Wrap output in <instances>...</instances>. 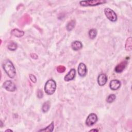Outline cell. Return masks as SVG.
<instances>
[{
  "label": "cell",
  "mask_w": 132,
  "mask_h": 132,
  "mask_svg": "<svg viewBox=\"0 0 132 132\" xmlns=\"http://www.w3.org/2000/svg\"><path fill=\"white\" fill-rule=\"evenodd\" d=\"M3 68L7 74L11 78H13L16 75V71L14 65L9 59H5L3 62Z\"/></svg>",
  "instance_id": "1"
},
{
  "label": "cell",
  "mask_w": 132,
  "mask_h": 132,
  "mask_svg": "<svg viewBox=\"0 0 132 132\" xmlns=\"http://www.w3.org/2000/svg\"><path fill=\"white\" fill-rule=\"evenodd\" d=\"M56 89V81L52 79L48 80L44 86V91L45 93L48 95L53 94Z\"/></svg>",
  "instance_id": "2"
},
{
  "label": "cell",
  "mask_w": 132,
  "mask_h": 132,
  "mask_svg": "<svg viewBox=\"0 0 132 132\" xmlns=\"http://www.w3.org/2000/svg\"><path fill=\"white\" fill-rule=\"evenodd\" d=\"M107 2L105 0H89L81 1L79 2V4L81 6H95L106 3Z\"/></svg>",
  "instance_id": "3"
},
{
  "label": "cell",
  "mask_w": 132,
  "mask_h": 132,
  "mask_svg": "<svg viewBox=\"0 0 132 132\" xmlns=\"http://www.w3.org/2000/svg\"><path fill=\"white\" fill-rule=\"evenodd\" d=\"M104 13L108 20L111 22H116L117 20L118 17L114 11L110 8H106L104 9Z\"/></svg>",
  "instance_id": "4"
},
{
  "label": "cell",
  "mask_w": 132,
  "mask_h": 132,
  "mask_svg": "<svg viewBox=\"0 0 132 132\" xmlns=\"http://www.w3.org/2000/svg\"><path fill=\"white\" fill-rule=\"evenodd\" d=\"M97 121V116L94 113H91L89 114L86 120V124L88 126H91L94 125Z\"/></svg>",
  "instance_id": "5"
},
{
  "label": "cell",
  "mask_w": 132,
  "mask_h": 132,
  "mask_svg": "<svg viewBox=\"0 0 132 132\" xmlns=\"http://www.w3.org/2000/svg\"><path fill=\"white\" fill-rule=\"evenodd\" d=\"M3 87L7 91L10 92H13L16 89L15 85L11 80L5 81L3 84Z\"/></svg>",
  "instance_id": "6"
},
{
  "label": "cell",
  "mask_w": 132,
  "mask_h": 132,
  "mask_svg": "<svg viewBox=\"0 0 132 132\" xmlns=\"http://www.w3.org/2000/svg\"><path fill=\"white\" fill-rule=\"evenodd\" d=\"M78 73L81 77H84L87 73V69L86 65L84 63H80L78 67Z\"/></svg>",
  "instance_id": "7"
},
{
  "label": "cell",
  "mask_w": 132,
  "mask_h": 132,
  "mask_svg": "<svg viewBox=\"0 0 132 132\" xmlns=\"http://www.w3.org/2000/svg\"><path fill=\"white\" fill-rule=\"evenodd\" d=\"M121 86V82L118 79H113L110 81L109 84V87L112 90H117L120 88Z\"/></svg>",
  "instance_id": "8"
},
{
  "label": "cell",
  "mask_w": 132,
  "mask_h": 132,
  "mask_svg": "<svg viewBox=\"0 0 132 132\" xmlns=\"http://www.w3.org/2000/svg\"><path fill=\"white\" fill-rule=\"evenodd\" d=\"M76 75V71L74 69H71L70 71L66 74L64 76V79L66 81H69L73 80L75 76Z\"/></svg>",
  "instance_id": "9"
},
{
  "label": "cell",
  "mask_w": 132,
  "mask_h": 132,
  "mask_svg": "<svg viewBox=\"0 0 132 132\" xmlns=\"http://www.w3.org/2000/svg\"><path fill=\"white\" fill-rule=\"evenodd\" d=\"M107 81V77L105 74H100L97 77V82L99 86L105 85Z\"/></svg>",
  "instance_id": "10"
},
{
  "label": "cell",
  "mask_w": 132,
  "mask_h": 132,
  "mask_svg": "<svg viewBox=\"0 0 132 132\" xmlns=\"http://www.w3.org/2000/svg\"><path fill=\"white\" fill-rule=\"evenodd\" d=\"M127 64V62L126 61H123L115 67V71L117 73H121L125 68Z\"/></svg>",
  "instance_id": "11"
},
{
  "label": "cell",
  "mask_w": 132,
  "mask_h": 132,
  "mask_svg": "<svg viewBox=\"0 0 132 132\" xmlns=\"http://www.w3.org/2000/svg\"><path fill=\"white\" fill-rule=\"evenodd\" d=\"M71 47L74 51H78L82 47V44L79 41H74L71 43Z\"/></svg>",
  "instance_id": "12"
},
{
  "label": "cell",
  "mask_w": 132,
  "mask_h": 132,
  "mask_svg": "<svg viewBox=\"0 0 132 132\" xmlns=\"http://www.w3.org/2000/svg\"><path fill=\"white\" fill-rule=\"evenodd\" d=\"M11 34L18 38H21L24 35V32L22 30H20L17 28H14L11 31Z\"/></svg>",
  "instance_id": "13"
},
{
  "label": "cell",
  "mask_w": 132,
  "mask_h": 132,
  "mask_svg": "<svg viewBox=\"0 0 132 132\" xmlns=\"http://www.w3.org/2000/svg\"><path fill=\"white\" fill-rule=\"evenodd\" d=\"M125 49L127 51H130L132 49V39L131 37H129L126 40L125 43Z\"/></svg>",
  "instance_id": "14"
},
{
  "label": "cell",
  "mask_w": 132,
  "mask_h": 132,
  "mask_svg": "<svg viewBox=\"0 0 132 132\" xmlns=\"http://www.w3.org/2000/svg\"><path fill=\"white\" fill-rule=\"evenodd\" d=\"M54 122H52L50 125L43 129L39 130V131H53L54 128Z\"/></svg>",
  "instance_id": "15"
},
{
  "label": "cell",
  "mask_w": 132,
  "mask_h": 132,
  "mask_svg": "<svg viewBox=\"0 0 132 132\" xmlns=\"http://www.w3.org/2000/svg\"><path fill=\"white\" fill-rule=\"evenodd\" d=\"M97 30L95 28H92L88 32L89 37L91 39H94L96 35H97Z\"/></svg>",
  "instance_id": "16"
},
{
  "label": "cell",
  "mask_w": 132,
  "mask_h": 132,
  "mask_svg": "<svg viewBox=\"0 0 132 132\" xmlns=\"http://www.w3.org/2000/svg\"><path fill=\"white\" fill-rule=\"evenodd\" d=\"M75 25V21L74 20H72L70 21L67 25V29L68 31H71L72 30Z\"/></svg>",
  "instance_id": "17"
},
{
  "label": "cell",
  "mask_w": 132,
  "mask_h": 132,
  "mask_svg": "<svg viewBox=\"0 0 132 132\" xmlns=\"http://www.w3.org/2000/svg\"><path fill=\"white\" fill-rule=\"evenodd\" d=\"M50 108V103L49 101L45 102L42 105V110L43 112H46L48 111Z\"/></svg>",
  "instance_id": "18"
},
{
  "label": "cell",
  "mask_w": 132,
  "mask_h": 132,
  "mask_svg": "<svg viewBox=\"0 0 132 132\" xmlns=\"http://www.w3.org/2000/svg\"><path fill=\"white\" fill-rule=\"evenodd\" d=\"M8 48L10 51H15L17 48V44L13 41H10L8 45Z\"/></svg>",
  "instance_id": "19"
},
{
  "label": "cell",
  "mask_w": 132,
  "mask_h": 132,
  "mask_svg": "<svg viewBox=\"0 0 132 132\" xmlns=\"http://www.w3.org/2000/svg\"><path fill=\"white\" fill-rule=\"evenodd\" d=\"M116 96L114 94H111L108 95V96L107 97L106 102L108 103H112L116 99Z\"/></svg>",
  "instance_id": "20"
},
{
  "label": "cell",
  "mask_w": 132,
  "mask_h": 132,
  "mask_svg": "<svg viewBox=\"0 0 132 132\" xmlns=\"http://www.w3.org/2000/svg\"><path fill=\"white\" fill-rule=\"evenodd\" d=\"M65 67L63 65H59L57 67V71L59 73H63L65 71Z\"/></svg>",
  "instance_id": "21"
},
{
  "label": "cell",
  "mask_w": 132,
  "mask_h": 132,
  "mask_svg": "<svg viewBox=\"0 0 132 132\" xmlns=\"http://www.w3.org/2000/svg\"><path fill=\"white\" fill-rule=\"evenodd\" d=\"M29 78H30V80L32 82L36 83L37 82V78H36V77L34 75H33L32 74H30L29 75Z\"/></svg>",
  "instance_id": "22"
},
{
  "label": "cell",
  "mask_w": 132,
  "mask_h": 132,
  "mask_svg": "<svg viewBox=\"0 0 132 132\" xmlns=\"http://www.w3.org/2000/svg\"><path fill=\"white\" fill-rule=\"evenodd\" d=\"M37 96L39 98H42L43 97V92H42V90H38V93H37Z\"/></svg>",
  "instance_id": "23"
},
{
  "label": "cell",
  "mask_w": 132,
  "mask_h": 132,
  "mask_svg": "<svg viewBox=\"0 0 132 132\" xmlns=\"http://www.w3.org/2000/svg\"><path fill=\"white\" fill-rule=\"evenodd\" d=\"M30 56H31V57L32 58H34V59H36L38 58V56H37L35 53H32V54H30Z\"/></svg>",
  "instance_id": "24"
},
{
  "label": "cell",
  "mask_w": 132,
  "mask_h": 132,
  "mask_svg": "<svg viewBox=\"0 0 132 132\" xmlns=\"http://www.w3.org/2000/svg\"><path fill=\"white\" fill-rule=\"evenodd\" d=\"M98 131V130H97V129H91V130H90V131Z\"/></svg>",
  "instance_id": "25"
},
{
  "label": "cell",
  "mask_w": 132,
  "mask_h": 132,
  "mask_svg": "<svg viewBox=\"0 0 132 132\" xmlns=\"http://www.w3.org/2000/svg\"><path fill=\"white\" fill-rule=\"evenodd\" d=\"M12 131V130H10V129H7L5 130V131Z\"/></svg>",
  "instance_id": "26"
}]
</instances>
